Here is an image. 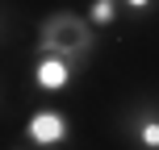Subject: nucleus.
Masks as SVG:
<instances>
[{
    "label": "nucleus",
    "instance_id": "f257e3e1",
    "mask_svg": "<svg viewBox=\"0 0 159 150\" xmlns=\"http://www.w3.org/2000/svg\"><path fill=\"white\" fill-rule=\"evenodd\" d=\"M38 50H55V54L88 67V58H92V50H96V29L80 13L59 8V13H50L46 21L38 25Z\"/></svg>",
    "mask_w": 159,
    "mask_h": 150
},
{
    "label": "nucleus",
    "instance_id": "f03ea898",
    "mask_svg": "<svg viewBox=\"0 0 159 150\" xmlns=\"http://www.w3.org/2000/svg\"><path fill=\"white\" fill-rule=\"evenodd\" d=\"M80 71H84V67L71 63V58L55 54V50H38V54H34V75H30V84H34L38 96H63L67 88L80 79Z\"/></svg>",
    "mask_w": 159,
    "mask_h": 150
},
{
    "label": "nucleus",
    "instance_id": "7ed1b4c3",
    "mask_svg": "<svg viewBox=\"0 0 159 150\" xmlns=\"http://www.w3.org/2000/svg\"><path fill=\"white\" fill-rule=\"evenodd\" d=\"M71 129H75V125H71V117H67V109H59V104H42V109L25 121L21 138H25V146L50 150V146H67V142H71Z\"/></svg>",
    "mask_w": 159,
    "mask_h": 150
},
{
    "label": "nucleus",
    "instance_id": "20e7f679",
    "mask_svg": "<svg viewBox=\"0 0 159 150\" xmlns=\"http://www.w3.org/2000/svg\"><path fill=\"white\" fill-rule=\"evenodd\" d=\"M121 134L143 150H159V100H138L121 117Z\"/></svg>",
    "mask_w": 159,
    "mask_h": 150
},
{
    "label": "nucleus",
    "instance_id": "39448f33",
    "mask_svg": "<svg viewBox=\"0 0 159 150\" xmlns=\"http://www.w3.org/2000/svg\"><path fill=\"white\" fill-rule=\"evenodd\" d=\"M117 17H121V4H117V0H92L88 13H84V21L92 25V29H113Z\"/></svg>",
    "mask_w": 159,
    "mask_h": 150
},
{
    "label": "nucleus",
    "instance_id": "423d86ee",
    "mask_svg": "<svg viewBox=\"0 0 159 150\" xmlns=\"http://www.w3.org/2000/svg\"><path fill=\"white\" fill-rule=\"evenodd\" d=\"M126 13H134V17H147V13H155V4L159 0H117Z\"/></svg>",
    "mask_w": 159,
    "mask_h": 150
},
{
    "label": "nucleus",
    "instance_id": "0eeeda50",
    "mask_svg": "<svg viewBox=\"0 0 159 150\" xmlns=\"http://www.w3.org/2000/svg\"><path fill=\"white\" fill-rule=\"evenodd\" d=\"M4 29H8V17H4V8H0V38H4Z\"/></svg>",
    "mask_w": 159,
    "mask_h": 150
}]
</instances>
